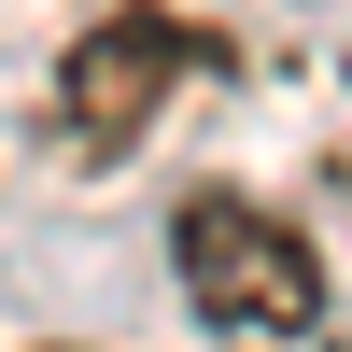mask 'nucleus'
Wrapping results in <instances>:
<instances>
[{
    "label": "nucleus",
    "instance_id": "obj_1",
    "mask_svg": "<svg viewBox=\"0 0 352 352\" xmlns=\"http://www.w3.org/2000/svg\"><path fill=\"white\" fill-rule=\"evenodd\" d=\"M169 268H184L197 324H240V338H310L324 324V254H310V226H282L268 197H240V184H197L184 212H169Z\"/></svg>",
    "mask_w": 352,
    "mask_h": 352
},
{
    "label": "nucleus",
    "instance_id": "obj_2",
    "mask_svg": "<svg viewBox=\"0 0 352 352\" xmlns=\"http://www.w3.org/2000/svg\"><path fill=\"white\" fill-rule=\"evenodd\" d=\"M197 56H212V43H197L184 14H155V0L99 14L71 56H56V127H71V155H127V141L169 113V85H184Z\"/></svg>",
    "mask_w": 352,
    "mask_h": 352
}]
</instances>
